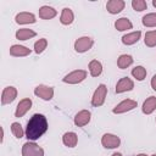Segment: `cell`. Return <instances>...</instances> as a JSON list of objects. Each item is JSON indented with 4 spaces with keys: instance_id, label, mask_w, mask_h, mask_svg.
Here are the masks:
<instances>
[{
    "instance_id": "cell-19",
    "label": "cell",
    "mask_w": 156,
    "mask_h": 156,
    "mask_svg": "<svg viewBox=\"0 0 156 156\" xmlns=\"http://www.w3.org/2000/svg\"><path fill=\"white\" fill-rule=\"evenodd\" d=\"M156 108V98L155 96H150L149 99H146L143 104V112L145 115H150L154 112V110Z\"/></svg>"
},
{
    "instance_id": "cell-5",
    "label": "cell",
    "mask_w": 156,
    "mask_h": 156,
    "mask_svg": "<svg viewBox=\"0 0 156 156\" xmlns=\"http://www.w3.org/2000/svg\"><path fill=\"white\" fill-rule=\"evenodd\" d=\"M93 44H94V41H93L91 38H89V37H82V38H79V39L76 40V43H74V50L77 52H85V51H88L93 46Z\"/></svg>"
},
{
    "instance_id": "cell-28",
    "label": "cell",
    "mask_w": 156,
    "mask_h": 156,
    "mask_svg": "<svg viewBox=\"0 0 156 156\" xmlns=\"http://www.w3.org/2000/svg\"><path fill=\"white\" fill-rule=\"evenodd\" d=\"M11 132H12V134H13L17 139H21V138L23 136V134L26 133V132H23V129H22L21 124H20V123H17V122H15V123H12V124H11Z\"/></svg>"
},
{
    "instance_id": "cell-10",
    "label": "cell",
    "mask_w": 156,
    "mask_h": 156,
    "mask_svg": "<svg viewBox=\"0 0 156 156\" xmlns=\"http://www.w3.org/2000/svg\"><path fill=\"white\" fill-rule=\"evenodd\" d=\"M134 88V83L130 78L128 77H123L118 80L117 85H116V93L119 94V93H123V91H128V90H132Z\"/></svg>"
},
{
    "instance_id": "cell-1",
    "label": "cell",
    "mask_w": 156,
    "mask_h": 156,
    "mask_svg": "<svg viewBox=\"0 0 156 156\" xmlns=\"http://www.w3.org/2000/svg\"><path fill=\"white\" fill-rule=\"evenodd\" d=\"M48 121L44 115L35 113L30 117L26 127V136L28 140H37L39 139L46 130H48Z\"/></svg>"
},
{
    "instance_id": "cell-30",
    "label": "cell",
    "mask_w": 156,
    "mask_h": 156,
    "mask_svg": "<svg viewBox=\"0 0 156 156\" xmlns=\"http://www.w3.org/2000/svg\"><path fill=\"white\" fill-rule=\"evenodd\" d=\"M132 6H133V9H134L135 11L141 12V11L146 10L147 4H146V1H144V0H133V1H132Z\"/></svg>"
},
{
    "instance_id": "cell-25",
    "label": "cell",
    "mask_w": 156,
    "mask_h": 156,
    "mask_svg": "<svg viewBox=\"0 0 156 156\" xmlns=\"http://www.w3.org/2000/svg\"><path fill=\"white\" fill-rule=\"evenodd\" d=\"M144 43L146 46L149 48H152L156 45V30H150V32H146L145 34V39H144Z\"/></svg>"
},
{
    "instance_id": "cell-13",
    "label": "cell",
    "mask_w": 156,
    "mask_h": 156,
    "mask_svg": "<svg viewBox=\"0 0 156 156\" xmlns=\"http://www.w3.org/2000/svg\"><path fill=\"white\" fill-rule=\"evenodd\" d=\"M30 106H32V100L30 99H23V100H21L18 102V105H17L15 116L18 117V118L22 117V116H24L27 113V111L30 108Z\"/></svg>"
},
{
    "instance_id": "cell-14",
    "label": "cell",
    "mask_w": 156,
    "mask_h": 156,
    "mask_svg": "<svg viewBox=\"0 0 156 156\" xmlns=\"http://www.w3.org/2000/svg\"><path fill=\"white\" fill-rule=\"evenodd\" d=\"M35 16L29 12H21L16 16V22L18 24H27V23H35Z\"/></svg>"
},
{
    "instance_id": "cell-16",
    "label": "cell",
    "mask_w": 156,
    "mask_h": 156,
    "mask_svg": "<svg viewBox=\"0 0 156 156\" xmlns=\"http://www.w3.org/2000/svg\"><path fill=\"white\" fill-rule=\"evenodd\" d=\"M56 16V10L50 6H41L39 9V17L43 20H50Z\"/></svg>"
},
{
    "instance_id": "cell-23",
    "label": "cell",
    "mask_w": 156,
    "mask_h": 156,
    "mask_svg": "<svg viewBox=\"0 0 156 156\" xmlns=\"http://www.w3.org/2000/svg\"><path fill=\"white\" fill-rule=\"evenodd\" d=\"M115 27L118 30H126V29H130L133 27V24H132V22L128 18L122 17V18H119V20H117L115 22Z\"/></svg>"
},
{
    "instance_id": "cell-32",
    "label": "cell",
    "mask_w": 156,
    "mask_h": 156,
    "mask_svg": "<svg viewBox=\"0 0 156 156\" xmlns=\"http://www.w3.org/2000/svg\"><path fill=\"white\" fill-rule=\"evenodd\" d=\"M112 156H122V155H121V154H118V152H115Z\"/></svg>"
},
{
    "instance_id": "cell-26",
    "label": "cell",
    "mask_w": 156,
    "mask_h": 156,
    "mask_svg": "<svg viewBox=\"0 0 156 156\" xmlns=\"http://www.w3.org/2000/svg\"><path fill=\"white\" fill-rule=\"evenodd\" d=\"M132 74L134 78H136L138 80H144L146 77V69L143 66H136L135 68L132 69Z\"/></svg>"
},
{
    "instance_id": "cell-8",
    "label": "cell",
    "mask_w": 156,
    "mask_h": 156,
    "mask_svg": "<svg viewBox=\"0 0 156 156\" xmlns=\"http://www.w3.org/2000/svg\"><path fill=\"white\" fill-rule=\"evenodd\" d=\"M17 96V90L16 88L13 87H6L4 90H2V94H1V104L2 105H6V104H11Z\"/></svg>"
},
{
    "instance_id": "cell-2",
    "label": "cell",
    "mask_w": 156,
    "mask_h": 156,
    "mask_svg": "<svg viewBox=\"0 0 156 156\" xmlns=\"http://www.w3.org/2000/svg\"><path fill=\"white\" fill-rule=\"evenodd\" d=\"M22 156H44V150L35 143H26L22 146Z\"/></svg>"
},
{
    "instance_id": "cell-7",
    "label": "cell",
    "mask_w": 156,
    "mask_h": 156,
    "mask_svg": "<svg viewBox=\"0 0 156 156\" xmlns=\"http://www.w3.org/2000/svg\"><path fill=\"white\" fill-rule=\"evenodd\" d=\"M135 107H136V101L127 99V100H123L122 102H119L112 111H113V113H123V112L130 111V110H133Z\"/></svg>"
},
{
    "instance_id": "cell-22",
    "label": "cell",
    "mask_w": 156,
    "mask_h": 156,
    "mask_svg": "<svg viewBox=\"0 0 156 156\" xmlns=\"http://www.w3.org/2000/svg\"><path fill=\"white\" fill-rule=\"evenodd\" d=\"M89 71H90V74L93 77H98L102 72V66H101V63L98 60H93L89 63Z\"/></svg>"
},
{
    "instance_id": "cell-11",
    "label": "cell",
    "mask_w": 156,
    "mask_h": 156,
    "mask_svg": "<svg viewBox=\"0 0 156 156\" xmlns=\"http://www.w3.org/2000/svg\"><path fill=\"white\" fill-rule=\"evenodd\" d=\"M90 112L88 111V110H82V111H79L77 115H76V117H74V124L76 126H78V127H83V126H85V124H88L89 123V121H90Z\"/></svg>"
},
{
    "instance_id": "cell-33",
    "label": "cell",
    "mask_w": 156,
    "mask_h": 156,
    "mask_svg": "<svg viewBox=\"0 0 156 156\" xmlns=\"http://www.w3.org/2000/svg\"><path fill=\"white\" fill-rule=\"evenodd\" d=\"M152 5H154V6L156 7V0H154V1H152Z\"/></svg>"
},
{
    "instance_id": "cell-29",
    "label": "cell",
    "mask_w": 156,
    "mask_h": 156,
    "mask_svg": "<svg viewBox=\"0 0 156 156\" xmlns=\"http://www.w3.org/2000/svg\"><path fill=\"white\" fill-rule=\"evenodd\" d=\"M46 45H48V40H46L45 38H41V39H39V40L34 44V51H35L37 54H40V52H43V51L46 49Z\"/></svg>"
},
{
    "instance_id": "cell-17",
    "label": "cell",
    "mask_w": 156,
    "mask_h": 156,
    "mask_svg": "<svg viewBox=\"0 0 156 156\" xmlns=\"http://www.w3.org/2000/svg\"><path fill=\"white\" fill-rule=\"evenodd\" d=\"M140 35H141V32L140 30H136V32L126 34V35L122 37V43L126 44V45H132V44L136 43L140 39Z\"/></svg>"
},
{
    "instance_id": "cell-15",
    "label": "cell",
    "mask_w": 156,
    "mask_h": 156,
    "mask_svg": "<svg viewBox=\"0 0 156 156\" xmlns=\"http://www.w3.org/2000/svg\"><path fill=\"white\" fill-rule=\"evenodd\" d=\"M62 141H63V144H65L66 146H68V147H74V146L77 145V143H78V136H77V134L73 133V132H67V133L63 134Z\"/></svg>"
},
{
    "instance_id": "cell-9",
    "label": "cell",
    "mask_w": 156,
    "mask_h": 156,
    "mask_svg": "<svg viewBox=\"0 0 156 156\" xmlns=\"http://www.w3.org/2000/svg\"><path fill=\"white\" fill-rule=\"evenodd\" d=\"M119 143H121L119 138L113 135V134H105L101 139V144L106 149H115L119 145Z\"/></svg>"
},
{
    "instance_id": "cell-3",
    "label": "cell",
    "mask_w": 156,
    "mask_h": 156,
    "mask_svg": "<svg viewBox=\"0 0 156 156\" xmlns=\"http://www.w3.org/2000/svg\"><path fill=\"white\" fill-rule=\"evenodd\" d=\"M85 78H87V72L84 69H76V71L68 73L62 80L68 84H77V83H80L82 80H84Z\"/></svg>"
},
{
    "instance_id": "cell-35",
    "label": "cell",
    "mask_w": 156,
    "mask_h": 156,
    "mask_svg": "<svg viewBox=\"0 0 156 156\" xmlns=\"http://www.w3.org/2000/svg\"><path fill=\"white\" fill-rule=\"evenodd\" d=\"M151 156H156V155H151Z\"/></svg>"
},
{
    "instance_id": "cell-4",
    "label": "cell",
    "mask_w": 156,
    "mask_h": 156,
    "mask_svg": "<svg viewBox=\"0 0 156 156\" xmlns=\"http://www.w3.org/2000/svg\"><path fill=\"white\" fill-rule=\"evenodd\" d=\"M106 93H107V88L105 84H100L98 87V89L95 90L94 95H93V99H91V105L98 107V106H101L104 102H105V98H106Z\"/></svg>"
},
{
    "instance_id": "cell-6",
    "label": "cell",
    "mask_w": 156,
    "mask_h": 156,
    "mask_svg": "<svg viewBox=\"0 0 156 156\" xmlns=\"http://www.w3.org/2000/svg\"><path fill=\"white\" fill-rule=\"evenodd\" d=\"M34 94H35L37 96L41 98L43 100L49 101V100H51L52 96H54V89H52L51 87H46V85L40 84V85H38V87L34 89Z\"/></svg>"
},
{
    "instance_id": "cell-21",
    "label": "cell",
    "mask_w": 156,
    "mask_h": 156,
    "mask_svg": "<svg viewBox=\"0 0 156 156\" xmlns=\"http://www.w3.org/2000/svg\"><path fill=\"white\" fill-rule=\"evenodd\" d=\"M35 35H37V33L32 29H28V28H22V29H18L16 32V38L18 40H27V39L33 38Z\"/></svg>"
},
{
    "instance_id": "cell-12",
    "label": "cell",
    "mask_w": 156,
    "mask_h": 156,
    "mask_svg": "<svg viewBox=\"0 0 156 156\" xmlns=\"http://www.w3.org/2000/svg\"><path fill=\"white\" fill-rule=\"evenodd\" d=\"M124 1L123 0H110V1H107V4H106V9H107V11L110 12V13H112V15H115V13H118V12H121L123 9H124Z\"/></svg>"
},
{
    "instance_id": "cell-24",
    "label": "cell",
    "mask_w": 156,
    "mask_h": 156,
    "mask_svg": "<svg viewBox=\"0 0 156 156\" xmlns=\"http://www.w3.org/2000/svg\"><path fill=\"white\" fill-rule=\"evenodd\" d=\"M133 63V57L130 55H121L117 60V66L119 68H127L128 66H130Z\"/></svg>"
},
{
    "instance_id": "cell-18",
    "label": "cell",
    "mask_w": 156,
    "mask_h": 156,
    "mask_svg": "<svg viewBox=\"0 0 156 156\" xmlns=\"http://www.w3.org/2000/svg\"><path fill=\"white\" fill-rule=\"evenodd\" d=\"M10 54L12 56H27L30 54V49L22 45H12L10 48Z\"/></svg>"
},
{
    "instance_id": "cell-27",
    "label": "cell",
    "mask_w": 156,
    "mask_h": 156,
    "mask_svg": "<svg viewBox=\"0 0 156 156\" xmlns=\"http://www.w3.org/2000/svg\"><path fill=\"white\" fill-rule=\"evenodd\" d=\"M143 24L145 27H155L156 26V13H147L143 17Z\"/></svg>"
},
{
    "instance_id": "cell-20",
    "label": "cell",
    "mask_w": 156,
    "mask_h": 156,
    "mask_svg": "<svg viewBox=\"0 0 156 156\" xmlns=\"http://www.w3.org/2000/svg\"><path fill=\"white\" fill-rule=\"evenodd\" d=\"M73 20H74V15H73L72 10L68 9V7H65L62 10V13H61V17H60L61 23L67 26V24H71L73 22Z\"/></svg>"
},
{
    "instance_id": "cell-34",
    "label": "cell",
    "mask_w": 156,
    "mask_h": 156,
    "mask_svg": "<svg viewBox=\"0 0 156 156\" xmlns=\"http://www.w3.org/2000/svg\"><path fill=\"white\" fill-rule=\"evenodd\" d=\"M136 156H146V155H144V154H139V155H136Z\"/></svg>"
},
{
    "instance_id": "cell-31",
    "label": "cell",
    "mask_w": 156,
    "mask_h": 156,
    "mask_svg": "<svg viewBox=\"0 0 156 156\" xmlns=\"http://www.w3.org/2000/svg\"><path fill=\"white\" fill-rule=\"evenodd\" d=\"M151 87H152V89L156 91V74L151 78Z\"/></svg>"
}]
</instances>
